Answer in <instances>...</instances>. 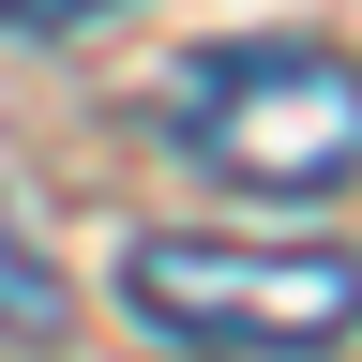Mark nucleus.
I'll return each mask as SVG.
<instances>
[{"mask_svg": "<svg viewBox=\"0 0 362 362\" xmlns=\"http://www.w3.org/2000/svg\"><path fill=\"white\" fill-rule=\"evenodd\" d=\"M166 151H197L242 197H332L362 181V61L347 45H197L151 90Z\"/></svg>", "mask_w": 362, "mask_h": 362, "instance_id": "1", "label": "nucleus"}, {"mask_svg": "<svg viewBox=\"0 0 362 362\" xmlns=\"http://www.w3.org/2000/svg\"><path fill=\"white\" fill-rule=\"evenodd\" d=\"M121 302L151 347L197 362H317L362 332V257L347 242H226V226H166L121 257Z\"/></svg>", "mask_w": 362, "mask_h": 362, "instance_id": "2", "label": "nucleus"}, {"mask_svg": "<svg viewBox=\"0 0 362 362\" xmlns=\"http://www.w3.org/2000/svg\"><path fill=\"white\" fill-rule=\"evenodd\" d=\"M76 332V287H61V257L30 242V211L0 197V347H61Z\"/></svg>", "mask_w": 362, "mask_h": 362, "instance_id": "3", "label": "nucleus"}, {"mask_svg": "<svg viewBox=\"0 0 362 362\" xmlns=\"http://www.w3.org/2000/svg\"><path fill=\"white\" fill-rule=\"evenodd\" d=\"M121 0H0V30H30V45H61V30H106Z\"/></svg>", "mask_w": 362, "mask_h": 362, "instance_id": "4", "label": "nucleus"}]
</instances>
